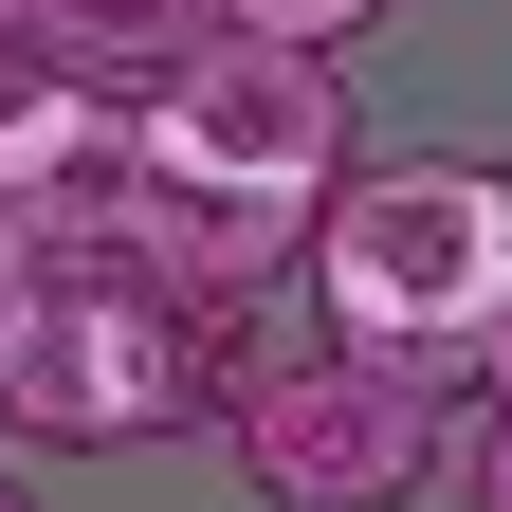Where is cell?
<instances>
[{
	"mask_svg": "<svg viewBox=\"0 0 512 512\" xmlns=\"http://www.w3.org/2000/svg\"><path fill=\"white\" fill-rule=\"evenodd\" d=\"M311 311L384 384H439V366H494V165H348L311 202Z\"/></svg>",
	"mask_w": 512,
	"mask_h": 512,
	"instance_id": "obj_1",
	"label": "cell"
},
{
	"mask_svg": "<svg viewBox=\"0 0 512 512\" xmlns=\"http://www.w3.org/2000/svg\"><path fill=\"white\" fill-rule=\"evenodd\" d=\"M220 458H238V494L256 512H403V494H439V384H384V366H348V348H275V330H238L220 348Z\"/></svg>",
	"mask_w": 512,
	"mask_h": 512,
	"instance_id": "obj_2",
	"label": "cell"
},
{
	"mask_svg": "<svg viewBox=\"0 0 512 512\" xmlns=\"http://www.w3.org/2000/svg\"><path fill=\"white\" fill-rule=\"evenodd\" d=\"M165 421H202V330L128 275H37L0 330V439L92 458V439H165Z\"/></svg>",
	"mask_w": 512,
	"mask_h": 512,
	"instance_id": "obj_3",
	"label": "cell"
},
{
	"mask_svg": "<svg viewBox=\"0 0 512 512\" xmlns=\"http://www.w3.org/2000/svg\"><path fill=\"white\" fill-rule=\"evenodd\" d=\"M147 165H202V183H256V202H330L366 165L348 147V55H275V37H202L183 74H147Z\"/></svg>",
	"mask_w": 512,
	"mask_h": 512,
	"instance_id": "obj_4",
	"label": "cell"
},
{
	"mask_svg": "<svg viewBox=\"0 0 512 512\" xmlns=\"http://www.w3.org/2000/svg\"><path fill=\"white\" fill-rule=\"evenodd\" d=\"M128 183H147V128L0 55V275H92L128 238Z\"/></svg>",
	"mask_w": 512,
	"mask_h": 512,
	"instance_id": "obj_5",
	"label": "cell"
},
{
	"mask_svg": "<svg viewBox=\"0 0 512 512\" xmlns=\"http://www.w3.org/2000/svg\"><path fill=\"white\" fill-rule=\"evenodd\" d=\"M220 37V0H19V74H55V92H147V74H183V55Z\"/></svg>",
	"mask_w": 512,
	"mask_h": 512,
	"instance_id": "obj_6",
	"label": "cell"
},
{
	"mask_svg": "<svg viewBox=\"0 0 512 512\" xmlns=\"http://www.w3.org/2000/svg\"><path fill=\"white\" fill-rule=\"evenodd\" d=\"M384 19H403V0H220V37H275V55H348Z\"/></svg>",
	"mask_w": 512,
	"mask_h": 512,
	"instance_id": "obj_7",
	"label": "cell"
},
{
	"mask_svg": "<svg viewBox=\"0 0 512 512\" xmlns=\"http://www.w3.org/2000/svg\"><path fill=\"white\" fill-rule=\"evenodd\" d=\"M439 476H458V512H512V403H476L458 439H439Z\"/></svg>",
	"mask_w": 512,
	"mask_h": 512,
	"instance_id": "obj_8",
	"label": "cell"
},
{
	"mask_svg": "<svg viewBox=\"0 0 512 512\" xmlns=\"http://www.w3.org/2000/svg\"><path fill=\"white\" fill-rule=\"evenodd\" d=\"M494 330H512V165H494Z\"/></svg>",
	"mask_w": 512,
	"mask_h": 512,
	"instance_id": "obj_9",
	"label": "cell"
},
{
	"mask_svg": "<svg viewBox=\"0 0 512 512\" xmlns=\"http://www.w3.org/2000/svg\"><path fill=\"white\" fill-rule=\"evenodd\" d=\"M19 293H37V275H0V330H19Z\"/></svg>",
	"mask_w": 512,
	"mask_h": 512,
	"instance_id": "obj_10",
	"label": "cell"
},
{
	"mask_svg": "<svg viewBox=\"0 0 512 512\" xmlns=\"http://www.w3.org/2000/svg\"><path fill=\"white\" fill-rule=\"evenodd\" d=\"M494 403H512V330H494Z\"/></svg>",
	"mask_w": 512,
	"mask_h": 512,
	"instance_id": "obj_11",
	"label": "cell"
},
{
	"mask_svg": "<svg viewBox=\"0 0 512 512\" xmlns=\"http://www.w3.org/2000/svg\"><path fill=\"white\" fill-rule=\"evenodd\" d=\"M0 55H19V0H0Z\"/></svg>",
	"mask_w": 512,
	"mask_h": 512,
	"instance_id": "obj_12",
	"label": "cell"
},
{
	"mask_svg": "<svg viewBox=\"0 0 512 512\" xmlns=\"http://www.w3.org/2000/svg\"><path fill=\"white\" fill-rule=\"evenodd\" d=\"M0 512H37V494H19V476H0Z\"/></svg>",
	"mask_w": 512,
	"mask_h": 512,
	"instance_id": "obj_13",
	"label": "cell"
}]
</instances>
